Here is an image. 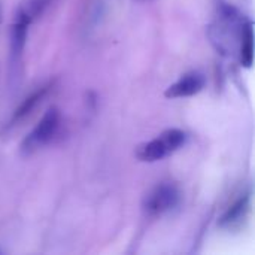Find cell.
Masks as SVG:
<instances>
[{
	"label": "cell",
	"mask_w": 255,
	"mask_h": 255,
	"mask_svg": "<svg viewBox=\"0 0 255 255\" xmlns=\"http://www.w3.org/2000/svg\"><path fill=\"white\" fill-rule=\"evenodd\" d=\"M60 124H61L60 111L55 106L49 108L43 114L37 126L24 137L21 143V152L24 155H31L37 149L51 143L60 131Z\"/></svg>",
	"instance_id": "2"
},
{
	"label": "cell",
	"mask_w": 255,
	"mask_h": 255,
	"mask_svg": "<svg viewBox=\"0 0 255 255\" xmlns=\"http://www.w3.org/2000/svg\"><path fill=\"white\" fill-rule=\"evenodd\" d=\"M241 63L245 67H251L254 63V24L251 21L244 22L241 27Z\"/></svg>",
	"instance_id": "8"
},
{
	"label": "cell",
	"mask_w": 255,
	"mask_h": 255,
	"mask_svg": "<svg viewBox=\"0 0 255 255\" xmlns=\"http://www.w3.org/2000/svg\"><path fill=\"white\" fill-rule=\"evenodd\" d=\"M251 211V196L245 194L242 197H239L220 218L218 227L227 232H235L238 229H241L245 221L248 220Z\"/></svg>",
	"instance_id": "6"
},
{
	"label": "cell",
	"mask_w": 255,
	"mask_h": 255,
	"mask_svg": "<svg viewBox=\"0 0 255 255\" xmlns=\"http://www.w3.org/2000/svg\"><path fill=\"white\" fill-rule=\"evenodd\" d=\"M185 131L179 128H169L158 134L155 139L139 145L136 148V157L145 163H155L178 151L185 143Z\"/></svg>",
	"instance_id": "1"
},
{
	"label": "cell",
	"mask_w": 255,
	"mask_h": 255,
	"mask_svg": "<svg viewBox=\"0 0 255 255\" xmlns=\"http://www.w3.org/2000/svg\"><path fill=\"white\" fill-rule=\"evenodd\" d=\"M51 87H52V82H49V84H46V85H42V87H39L37 90H34L30 96H27L21 103H19V106L12 112V115H10V120H9V127H13V126H16L18 123H21L22 120H25L36 108H37V105L46 97V94L49 93V90H51Z\"/></svg>",
	"instance_id": "7"
},
{
	"label": "cell",
	"mask_w": 255,
	"mask_h": 255,
	"mask_svg": "<svg viewBox=\"0 0 255 255\" xmlns=\"http://www.w3.org/2000/svg\"><path fill=\"white\" fill-rule=\"evenodd\" d=\"M52 3L54 0H28L25 4H21V7L24 9V12L33 22L34 19L40 18Z\"/></svg>",
	"instance_id": "9"
},
{
	"label": "cell",
	"mask_w": 255,
	"mask_h": 255,
	"mask_svg": "<svg viewBox=\"0 0 255 255\" xmlns=\"http://www.w3.org/2000/svg\"><path fill=\"white\" fill-rule=\"evenodd\" d=\"M30 24H31V19L27 16L24 9L19 6L15 12L13 21L10 25V63H12V67H16L22 58Z\"/></svg>",
	"instance_id": "4"
},
{
	"label": "cell",
	"mask_w": 255,
	"mask_h": 255,
	"mask_svg": "<svg viewBox=\"0 0 255 255\" xmlns=\"http://www.w3.org/2000/svg\"><path fill=\"white\" fill-rule=\"evenodd\" d=\"M206 84V78L203 73L194 70L188 72L184 76H181L175 84L169 85L164 91V96L167 99H182V97H191L203 90Z\"/></svg>",
	"instance_id": "5"
},
{
	"label": "cell",
	"mask_w": 255,
	"mask_h": 255,
	"mask_svg": "<svg viewBox=\"0 0 255 255\" xmlns=\"http://www.w3.org/2000/svg\"><path fill=\"white\" fill-rule=\"evenodd\" d=\"M181 202V193L175 184L161 182L155 185L143 199V212L148 217H161L173 211Z\"/></svg>",
	"instance_id": "3"
}]
</instances>
